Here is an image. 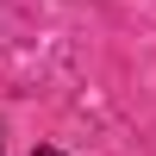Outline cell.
<instances>
[{"label": "cell", "instance_id": "6da1fadb", "mask_svg": "<svg viewBox=\"0 0 156 156\" xmlns=\"http://www.w3.org/2000/svg\"><path fill=\"white\" fill-rule=\"evenodd\" d=\"M31 156H62V150H31Z\"/></svg>", "mask_w": 156, "mask_h": 156}]
</instances>
